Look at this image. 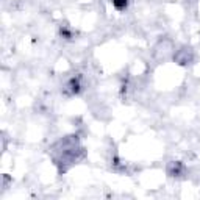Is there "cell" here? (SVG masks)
Listing matches in <instances>:
<instances>
[{
    "mask_svg": "<svg viewBox=\"0 0 200 200\" xmlns=\"http://www.w3.org/2000/svg\"><path fill=\"white\" fill-rule=\"evenodd\" d=\"M114 5H116L117 8H122V6L127 5V0H114Z\"/></svg>",
    "mask_w": 200,
    "mask_h": 200,
    "instance_id": "1",
    "label": "cell"
}]
</instances>
